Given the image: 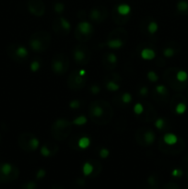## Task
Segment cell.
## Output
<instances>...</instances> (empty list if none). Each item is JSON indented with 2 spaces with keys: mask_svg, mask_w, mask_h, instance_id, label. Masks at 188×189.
I'll use <instances>...</instances> for the list:
<instances>
[{
  "mask_svg": "<svg viewBox=\"0 0 188 189\" xmlns=\"http://www.w3.org/2000/svg\"><path fill=\"white\" fill-rule=\"evenodd\" d=\"M139 93H140L141 96H146V95H148V88H147V87H142V88H140Z\"/></svg>",
  "mask_w": 188,
  "mask_h": 189,
  "instance_id": "41",
  "label": "cell"
},
{
  "mask_svg": "<svg viewBox=\"0 0 188 189\" xmlns=\"http://www.w3.org/2000/svg\"><path fill=\"white\" fill-rule=\"evenodd\" d=\"M119 85L115 82L114 80H110L109 82L106 83V89L110 91H116L119 90Z\"/></svg>",
  "mask_w": 188,
  "mask_h": 189,
  "instance_id": "25",
  "label": "cell"
},
{
  "mask_svg": "<svg viewBox=\"0 0 188 189\" xmlns=\"http://www.w3.org/2000/svg\"><path fill=\"white\" fill-rule=\"evenodd\" d=\"M131 101H132V96H131L130 93H128V92L123 93V95H122V102H123L124 104L130 103Z\"/></svg>",
  "mask_w": 188,
  "mask_h": 189,
  "instance_id": "32",
  "label": "cell"
},
{
  "mask_svg": "<svg viewBox=\"0 0 188 189\" xmlns=\"http://www.w3.org/2000/svg\"><path fill=\"white\" fill-rule=\"evenodd\" d=\"M88 121V119L85 115H79L77 118H75L72 121V124L75 125H84Z\"/></svg>",
  "mask_w": 188,
  "mask_h": 189,
  "instance_id": "23",
  "label": "cell"
},
{
  "mask_svg": "<svg viewBox=\"0 0 188 189\" xmlns=\"http://www.w3.org/2000/svg\"><path fill=\"white\" fill-rule=\"evenodd\" d=\"M85 83L86 79L78 74V71H74L68 79V85L73 90L82 89Z\"/></svg>",
  "mask_w": 188,
  "mask_h": 189,
  "instance_id": "6",
  "label": "cell"
},
{
  "mask_svg": "<svg viewBox=\"0 0 188 189\" xmlns=\"http://www.w3.org/2000/svg\"><path fill=\"white\" fill-rule=\"evenodd\" d=\"M155 138H156V136L152 130H148L143 135V140L145 141L147 145H151L155 141Z\"/></svg>",
  "mask_w": 188,
  "mask_h": 189,
  "instance_id": "15",
  "label": "cell"
},
{
  "mask_svg": "<svg viewBox=\"0 0 188 189\" xmlns=\"http://www.w3.org/2000/svg\"><path fill=\"white\" fill-rule=\"evenodd\" d=\"M176 79L179 82H185L188 79V74L184 70H179L176 73Z\"/></svg>",
  "mask_w": 188,
  "mask_h": 189,
  "instance_id": "21",
  "label": "cell"
},
{
  "mask_svg": "<svg viewBox=\"0 0 188 189\" xmlns=\"http://www.w3.org/2000/svg\"><path fill=\"white\" fill-rule=\"evenodd\" d=\"M155 91L160 95H166L168 93V90L164 85H158L155 88Z\"/></svg>",
  "mask_w": 188,
  "mask_h": 189,
  "instance_id": "27",
  "label": "cell"
},
{
  "mask_svg": "<svg viewBox=\"0 0 188 189\" xmlns=\"http://www.w3.org/2000/svg\"><path fill=\"white\" fill-rule=\"evenodd\" d=\"M148 79L151 81V82H156V81L159 80V76L156 74V72L154 71H148L147 74Z\"/></svg>",
  "mask_w": 188,
  "mask_h": 189,
  "instance_id": "31",
  "label": "cell"
},
{
  "mask_svg": "<svg viewBox=\"0 0 188 189\" xmlns=\"http://www.w3.org/2000/svg\"><path fill=\"white\" fill-rule=\"evenodd\" d=\"M176 8L180 12H186L188 10V2L186 0H180L176 5Z\"/></svg>",
  "mask_w": 188,
  "mask_h": 189,
  "instance_id": "20",
  "label": "cell"
},
{
  "mask_svg": "<svg viewBox=\"0 0 188 189\" xmlns=\"http://www.w3.org/2000/svg\"><path fill=\"white\" fill-rule=\"evenodd\" d=\"M133 110H134V113H136V115H141V113L144 112V106H143V104H142V103H136V104H135Z\"/></svg>",
  "mask_w": 188,
  "mask_h": 189,
  "instance_id": "29",
  "label": "cell"
},
{
  "mask_svg": "<svg viewBox=\"0 0 188 189\" xmlns=\"http://www.w3.org/2000/svg\"><path fill=\"white\" fill-rule=\"evenodd\" d=\"M29 10L30 12L34 16H37V17H41L45 14V6H43V3L40 4V5H31L30 3L29 5Z\"/></svg>",
  "mask_w": 188,
  "mask_h": 189,
  "instance_id": "10",
  "label": "cell"
},
{
  "mask_svg": "<svg viewBox=\"0 0 188 189\" xmlns=\"http://www.w3.org/2000/svg\"><path fill=\"white\" fill-rule=\"evenodd\" d=\"M140 56L144 60H153L156 57V53L150 48H145L140 52Z\"/></svg>",
  "mask_w": 188,
  "mask_h": 189,
  "instance_id": "12",
  "label": "cell"
},
{
  "mask_svg": "<svg viewBox=\"0 0 188 189\" xmlns=\"http://www.w3.org/2000/svg\"><path fill=\"white\" fill-rule=\"evenodd\" d=\"M80 106V102L78 100H73L69 103V107L71 109H78Z\"/></svg>",
  "mask_w": 188,
  "mask_h": 189,
  "instance_id": "37",
  "label": "cell"
},
{
  "mask_svg": "<svg viewBox=\"0 0 188 189\" xmlns=\"http://www.w3.org/2000/svg\"><path fill=\"white\" fill-rule=\"evenodd\" d=\"M78 74L80 76H82V77H84V76L86 75V70L85 69H80V70H78Z\"/></svg>",
  "mask_w": 188,
  "mask_h": 189,
  "instance_id": "43",
  "label": "cell"
},
{
  "mask_svg": "<svg viewBox=\"0 0 188 189\" xmlns=\"http://www.w3.org/2000/svg\"><path fill=\"white\" fill-rule=\"evenodd\" d=\"M175 54V51L173 48H171V47H167L163 50V55L167 58H171Z\"/></svg>",
  "mask_w": 188,
  "mask_h": 189,
  "instance_id": "30",
  "label": "cell"
},
{
  "mask_svg": "<svg viewBox=\"0 0 188 189\" xmlns=\"http://www.w3.org/2000/svg\"><path fill=\"white\" fill-rule=\"evenodd\" d=\"M54 11L56 12V13L61 14L62 12L65 10V5L63 4V3H56V4L54 5Z\"/></svg>",
  "mask_w": 188,
  "mask_h": 189,
  "instance_id": "35",
  "label": "cell"
},
{
  "mask_svg": "<svg viewBox=\"0 0 188 189\" xmlns=\"http://www.w3.org/2000/svg\"><path fill=\"white\" fill-rule=\"evenodd\" d=\"M90 18L93 21H102V20L103 18H102V12L101 10H99L97 8H94L90 11Z\"/></svg>",
  "mask_w": 188,
  "mask_h": 189,
  "instance_id": "18",
  "label": "cell"
},
{
  "mask_svg": "<svg viewBox=\"0 0 188 189\" xmlns=\"http://www.w3.org/2000/svg\"><path fill=\"white\" fill-rule=\"evenodd\" d=\"M117 13L120 16H128L130 14L131 8L128 4H120L116 8Z\"/></svg>",
  "mask_w": 188,
  "mask_h": 189,
  "instance_id": "14",
  "label": "cell"
},
{
  "mask_svg": "<svg viewBox=\"0 0 188 189\" xmlns=\"http://www.w3.org/2000/svg\"><path fill=\"white\" fill-rule=\"evenodd\" d=\"M45 174H46V173H45V171L43 169H40L38 172H37V174H36V177L38 178V179H42V178H43L45 176Z\"/></svg>",
  "mask_w": 188,
  "mask_h": 189,
  "instance_id": "39",
  "label": "cell"
},
{
  "mask_svg": "<svg viewBox=\"0 0 188 189\" xmlns=\"http://www.w3.org/2000/svg\"><path fill=\"white\" fill-rule=\"evenodd\" d=\"M182 174H183V172H182L180 169H174L172 172V175L174 176V177H180Z\"/></svg>",
  "mask_w": 188,
  "mask_h": 189,
  "instance_id": "40",
  "label": "cell"
},
{
  "mask_svg": "<svg viewBox=\"0 0 188 189\" xmlns=\"http://www.w3.org/2000/svg\"><path fill=\"white\" fill-rule=\"evenodd\" d=\"M164 125H165V121H164L163 118H158V119L156 120V122H155V127H156V128H158V129H160V130H161L162 128H163Z\"/></svg>",
  "mask_w": 188,
  "mask_h": 189,
  "instance_id": "34",
  "label": "cell"
},
{
  "mask_svg": "<svg viewBox=\"0 0 188 189\" xmlns=\"http://www.w3.org/2000/svg\"><path fill=\"white\" fill-rule=\"evenodd\" d=\"M93 27L92 25L88 22V21H81L78 24V27H77V33H79V34L81 36H89L90 37L93 33Z\"/></svg>",
  "mask_w": 188,
  "mask_h": 189,
  "instance_id": "8",
  "label": "cell"
},
{
  "mask_svg": "<svg viewBox=\"0 0 188 189\" xmlns=\"http://www.w3.org/2000/svg\"><path fill=\"white\" fill-rule=\"evenodd\" d=\"M51 37L45 31L33 34L30 39V46L36 53H42L48 48Z\"/></svg>",
  "mask_w": 188,
  "mask_h": 189,
  "instance_id": "1",
  "label": "cell"
},
{
  "mask_svg": "<svg viewBox=\"0 0 188 189\" xmlns=\"http://www.w3.org/2000/svg\"><path fill=\"white\" fill-rule=\"evenodd\" d=\"M71 124L70 122H68L66 119H58V120H56L53 125V132L52 133H54L56 132L57 135H55L54 137H56V139H63V138L66 137L67 136L65 135V131H67V132H70V127H71Z\"/></svg>",
  "mask_w": 188,
  "mask_h": 189,
  "instance_id": "2",
  "label": "cell"
},
{
  "mask_svg": "<svg viewBox=\"0 0 188 189\" xmlns=\"http://www.w3.org/2000/svg\"><path fill=\"white\" fill-rule=\"evenodd\" d=\"M163 141L166 145L173 146L178 142V137L173 133H166L163 137Z\"/></svg>",
  "mask_w": 188,
  "mask_h": 189,
  "instance_id": "13",
  "label": "cell"
},
{
  "mask_svg": "<svg viewBox=\"0 0 188 189\" xmlns=\"http://www.w3.org/2000/svg\"><path fill=\"white\" fill-rule=\"evenodd\" d=\"M54 151L52 150V149L50 148L47 145H43V146L41 148V154L43 156V157H49L53 154Z\"/></svg>",
  "mask_w": 188,
  "mask_h": 189,
  "instance_id": "26",
  "label": "cell"
},
{
  "mask_svg": "<svg viewBox=\"0 0 188 189\" xmlns=\"http://www.w3.org/2000/svg\"><path fill=\"white\" fill-rule=\"evenodd\" d=\"M148 31L150 33V34H155L157 31L159 30V25L156 21H150L148 25Z\"/></svg>",
  "mask_w": 188,
  "mask_h": 189,
  "instance_id": "22",
  "label": "cell"
},
{
  "mask_svg": "<svg viewBox=\"0 0 188 189\" xmlns=\"http://www.w3.org/2000/svg\"><path fill=\"white\" fill-rule=\"evenodd\" d=\"M8 54L14 60H22L29 55V52L26 47L16 45H11L8 48Z\"/></svg>",
  "mask_w": 188,
  "mask_h": 189,
  "instance_id": "4",
  "label": "cell"
},
{
  "mask_svg": "<svg viewBox=\"0 0 188 189\" xmlns=\"http://www.w3.org/2000/svg\"><path fill=\"white\" fill-rule=\"evenodd\" d=\"M124 42L119 38H112L106 42V45L111 49H120L124 46Z\"/></svg>",
  "mask_w": 188,
  "mask_h": 189,
  "instance_id": "11",
  "label": "cell"
},
{
  "mask_svg": "<svg viewBox=\"0 0 188 189\" xmlns=\"http://www.w3.org/2000/svg\"><path fill=\"white\" fill-rule=\"evenodd\" d=\"M59 25H60L61 29L65 31L66 34H67L70 31V30H71V24H70V22L68 21L66 18H63V17H61L59 18Z\"/></svg>",
  "mask_w": 188,
  "mask_h": 189,
  "instance_id": "16",
  "label": "cell"
},
{
  "mask_svg": "<svg viewBox=\"0 0 188 189\" xmlns=\"http://www.w3.org/2000/svg\"><path fill=\"white\" fill-rule=\"evenodd\" d=\"M74 60L76 61L78 64L80 65H85L89 62L90 58V55L88 51V48L82 46V45H78L77 48L74 49Z\"/></svg>",
  "mask_w": 188,
  "mask_h": 189,
  "instance_id": "5",
  "label": "cell"
},
{
  "mask_svg": "<svg viewBox=\"0 0 188 189\" xmlns=\"http://www.w3.org/2000/svg\"><path fill=\"white\" fill-rule=\"evenodd\" d=\"M69 63H68V59L66 57V55H58L54 57L52 63V70L55 74H64L67 71L68 67H69Z\"/></svg>",
  "mask_w": 188,
  "mask_h": 189,
  "instance_id": "3",
  "label": "cell"
},
{
  "mask_svg": "<svg viewBox=\"0 0 188 189\" xmlns=\"http://www.w3.org/2000/svg\"><path fill=\"white\" fill-rule=\"evenodd\" d=\"M27 189H36V184L33 182H30L28 183V185H26Z\"/></svg>",
  "mask_w": 188,
  "mask_h": 189,
  "instance_id": "42",
  "label": "cell"
},
{
  "mask_svg": "<svg viewBox=\"0 0 188 189\" xmlns=\"http://www.w3.org/2000/svg\"><path fill=\"white\" fill-rule=\"evenodd\" d=\"M93 170H94V167L93 165L91 164L90 162L87 161L83 164V167H82V172H83V174L85 176H89L92 173H93Z\"/></svg>",
  "mask_w": 188,
  "mask_h": 189,
  "instance_id": "19",
  "label": "cell"
},
{
  "mask_svg": "<svg viewBox=\"0 0 188 189\" xmlns=\"http://www.w3.org/2000/svg\"><path fill=\"white\" fill-rule=\"evenodd\" d=\"M106 58H107L108 62L110 63L111 65L115 66V64L117 63V56H116L114 53L107 54V55H106Z\"/></svg>",
  "mask_w": 188,
  "mask_h": 189,
  "instance_id": "28",
  "label": "cell"
},
{
  "mask_svg": "<svg viewBox=\"0 0 188 189\" xmlns=\"http://www.w3.org/2000/svg\"><path fill=\"white\" fill-rule=\"evenodd\" d=\"M40 67H41V64L38 61L35 60V61L31 62V64L30 66V70L33 72H37L40 69Z\"/></svg>",
  "mask_w": 188,
  "mask_h": 189,
  "instance_id": "33",
  "label": "cell"
},
{
  "mask_svg": "<svg viewBox=\"0 0 188 189\" xmlns=\"http://www.w3.org/2000/svg\"><path fill=\"white\" fill-rule=\"evenodd\" d=\"M14 167L10 163H2L0 164V180H8L14 173Z\"/></svg>",
  "mask_w": 188,
  "mask_h": 189,
  "instance_id": "9",
  "label": "cell"
},
{
  "mask_svg": "<svg viewBox=\"0 0 188 189\" xmlns=\"http://www.w3.org/2000/svg\"><path fill=\"white\" fill-rule=\"evenodd\" d=\"M90 91L92 94H94V95H97V94L101 91V88H100L98 85H92L90 87Z\"/></svg>",
  "mask_w": 188,
  "mask_h": 189,
  "instance_id": "38",
  "label": "cell"
},
{
  "mask_svg": "<svg viewBox=\"0 0 188 189\" xmlns=\"http://www.w3.org/2000/svg\"><path fill=\"white\" fill-rule=\"evenodd\" d=\"M187 106L184 103H179L176 107H175V112H176L177 115H184L186 112Z\"/></svg>",
  "mask_w": 188,
  "mask_h": 189,
  "instance_id": "24",
  "label": "cell"
},
{
  "mask_svg": "<svg viewBox=\"0 0 188 189\" xmlns=\"http://www.w3.org/2000/svg\"><path fill=\"white\" fill-rule=\"evenodd\" d=\"M104 102L102 101V102H96V103H93L90 105V116L93 120L95 119H100L103 117L105 111H104Z\"/></svg>",
  "mask_w": 188,
  "mask_h": 189,
  "instance_id": "7",
  "label": "cell"
},
{
  "mask_svg": "<svg viewBox=\"0 0 188 189\" xmlns=\"http://www.w3.org/2000/svg\"><path fill=\"white\" fill-rule=\"evenodd\" d=\"M90 137H80L79 138V140L78 142V146L79 149H86L90 147Z\"/></svg>",
  "mask_w": 188,
  "mask_h": 189,
  "instance_id": "17",
  "label": "cell"
},
{
  "mask_svg": "<svg viewBox=\"0 0 188 189\" xmlns=\"http://www.w3.org/2000/svg\"><path fill=\"white\" fill-rule=\"evenodd\" d=\"M109 155H110V151H109V149L103 148V149H102L101 150H100V157H101V158H102V159H106V158H108Z\"/></svg>",
  "mask_w": 188,
  "mask_h": 189,
  "instance_id": "36",
  "label": "cell"
}]
</instances>
